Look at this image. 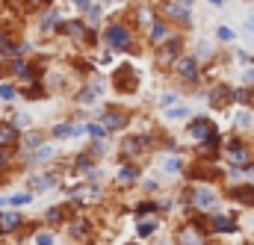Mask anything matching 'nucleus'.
<instances>
[{
  "instance_id": "obj_1",
  "label": "nucleus",
  "mask_w": 254,
  "mask_h": 245,
  "mask_svg": "<svg viewBox=\"0 0 254 245\" xmlns=\"http://www.w3.org/2000/svg\"><path fill=\"white\" fill-rule=\"evenodd\" d=\"M112 86H115V92H124V95H130V92H136L139 89V71L133 68V65H118L115 68V74H112Z\"/></svg>"
},
{
  "instance_id": "obj_2",
  "label": "nucleus",
  "mask_w": 254,
  "mask_h": 245,
  "mask_svg": "<svg viewBox=\"0 0 254 245\" xmlns=\"http://www.w3.org/2000/svg\"><path fill=\"white\" fill-rule=\"evenodd\" d=\"M104 38H107V44L112 50H130V30L124 24H109L107 33H104Z\"/></svg>"
},
{
  "instance_id": "obj_3",
  "label": "nucleus",
  "mask_w": 254,
  "mask_h": 245,
  "mask_svg": "<svg viewBox=\"0 0 254 245\" xmlns=\"http://www.w3.org/2000/svg\"><path fill=\"white\" fill-rule=\"evenodd\" d=\"M59 30H62L65 35H71L74 41H92V44H95V33H89L80 21H62Z\"/></svg>"
},
{
  "instance_id": "obj_4",
  "label": "nucleus",
  "mask_w": 254,
  "mask_h": 245,
  "mask_svg": "<svg viewBox=\"0 0 254 245\" xmlns=\"http://www.w3.org/2000/svg\"><path fill=\"white\" fill-rule=\"evenodd\" d=\"M178 53H181V38L166 41V44L157 50V65H160V68H163V65H172V62L178 59Z\"/></svg>"
},
{
  "instance_id": "obj_5",
  "label": "nucleus",
  "mask_w": 254,
  "mask_h": 245,
  "mask_svg": "<svg viewBox=\"0 0 254 245\" xmlns=\"http://www.w3.org/2000/svg\"><path fill=\"white\" fill-rule=\"evenodd\" d=\"M189 136L198 139V142H201V139H213V136H216V127H213L210 118H195V121L189 124Z\"/></svg>"
},
{
  "instance_id": "obj_6",
  "label": "nucleus",
  "mask_w": 254,
  "mask_h": 245,
  "mask_svg": "<svg viewBox=\"0 0 254 245\" xmlns=\"http://www.w3.org/2000/svg\"><path fill=\"white\" fill-rule=\"evenodd\" d=\"M127 121H130L127 109H109V112L104 115V127H107V130H121V127H127Z\"/></svg>"
},
{
  "instance_id": "obj_7",
  "label": "nucleus",
  "mask_w": 254,
  "mask_h": 245,
  "mask_svg": "<svg viewBox=\"0 0 254 245\" xmlns=\"http://www.w3.org/2000/svg\"><path fill=\"white\" fill-rule=\"evenodd\" d=\"M192 204H195L198 210H210V207L216 204V195H213L210 189H204V186H198V189L192 192Z\"/></svg>"
},
{
  "instance_id": "obj_8",
  "label": "nucleus",
  "mask_w": 254,
  "mask_h": 245,
  "mask_svg": "<svg viewBox=\"0 0 254 245\" xmlns=\"http://www.w3.org/2000/svg\"><path fill=\"white\" fill-rule=\"evenodd\" d=\"M163 12H166L169 18H175V21H189V6H183V3H178V0H169V3L163 6Z\"/></svg>"
},
{
  "instance_id": "obj_9",
  "label": "nucleus",
  "mask_w": 254,
  "mask_h": 245,
  "mask_svg": "<svg viewBox=\"0 0 254 245\" xmlns=\"http://www.w3.org/2000/svg\"><path fill=\"white\" fill-rule=\"evenodd\" d=\"M175 68H178V74L183 80H198V62L195 59H178Z\"/></svg>"
},
{
  "instance_id": "obj_10",
  "label": "nucleus",
  "mask_w": 254,
  "mask_h": 245,
  "mask_svg": "<svg viewBox=\"0 0 254 245\" xmlns=\"http://www.w3.org/2000/svg\"><path fill=\"white\" fill-rule=\"evenodd\" d=\"M24 225L21 213H0V234H12Z\"/></svg>"
},
{
  "instance_id": "obj_11",
  "label": "nucleus",
  "mask_w": 254,
  "mask_h": 245,
  "mask_svg": "<svg viewBox=\"0 0 254 245\" xmlns=\"http://www.w3.org/2000/svg\"><path fill=\"white\" fill-rule=\"evenodd\" d=\"M228 160H231L234 166H246L249 151L243 148V142H240V139H234V142H231V148H228Z\"/></svg>"
},
{
  "instance_id": "obj_12",
  "label": "nucleus",
  "mask_w": 254,
  "mask_h": 245,
  "mask_svg": "<svg viewBox=\"0 0 254 245\" xmlns=\"http://www.w3.org/2000/svg\"><path fill=\"white\" fill-rule=\"evenodd\" d=\"M237 98V92H231L228 86H219V89H213V95H210V104L213 106H225L228 101H234Z\"/></svg>"
},
{
  "instance_id": "obj_13",
  "label": "nucleus",
  "mask_w": 254,
  "mask_h": 245,
  "mask_svg": "<svg viewBox=\"0 0 254 245\" xmlns=\"http://www.w3.org/2000/svg\"><path fill=\"white\" fill-rule=\"evenodd\" d=\"M178 245H204V240L198 237L195 228H183V231L178 234Z\"/></svg>"
},
{
  "instance_id": "obj_14",
  "label": "nucleus",
  "mask_w": 254,
  "mask_h": 245,
  "mask_svg": "<svg viewBox=\"0 0 254 245\" xmlns=\"http://www.w3.org/2000/svg\"><path fill=\"white\" fill-rule=\"evenodd\" d=\"M15 142H18V130H15V124H0V148L15 145Z\"/></svg>"
},
{
  "instance_id": "obj_15",
  "label": "nucleus",
  "mask_w": 254,
  "mask_h": 245,
  "mask_svg": "<svg viewBox=\"0 0 254 245\" xmlns=\"http://www.w3.org/2000/svg\"><path fill=\"white\" fill-rule=\"evenodd\" d=\"M219 234H231V231H237V225H234V219H228V216H216L213 222H210Z\"/></svg>"
},
{
  "instance_id": "obj_16",
  "label": "nucleus",
  "mask_w": 254,
  "mask_h": 245,
  "mask_svg": "<svg viewBox=\"0 0 254 245\" xmlns=\"http://www.w3.org/2000/svg\"><path fill=\"white\" fill-rule=\"evenodd\" d=\"M68 231H71L74 240H86V234H89V222H86V219H77V222L68 225Z\"/></svg>"
},
{
  "instance_id": "obj_17",
  "label": "nucleus",
  "mask_w": 254,
  "mask_h": 245,
  "mask_svg": "<svg viewBox=\"0 0 254 245\" xmlns=\"http://www.w3.org/2000/svg\"><path fill=\"white\" fill-rule=\"evenodd\" d=\"M80 130L74 127V124H56L53 130H50V136H56V139H68V136H77Z\"/></svg>"
},
{
  "instance_id": "obj_18",
  "label": "nucleus",
  "mask_w": 254,
  "mask_h": 245,
  "mask_svg": "<svg viewBox=\"0 0 254 245\" xmlns=\"http://www.w3.org/2000/svg\"><path fill=\"white\" fill-rule=\"evenodd\" d=\"M231 195H234L237 201H243V204H254V189L252 186H237Z\"/></svg>"
},
{
  "instance_id": "obj_19",
  "label": "nucleus",
  "mask_w": 254,
  "mask_h": 245,
  "mask_svg": "<svg viewBox=\"0 0 254 245\" xmlns=\"http://www.w3.org/2000/svg\"><path fill=\"white\" fill-rule=\"evenodd\" d=\"M154 231H157V222H154V219H142V222H139V228H136V234H139V237H151Z\"/></svg>"
},
{
  "instance_id": "obj_20",
  "label": "nucleus",
  "mask_w": 254,
  "mask_h": 245,
  "mask_svg": "<svg viewBox=\"0 0 254 245\" xmlns=\"http://www.w3.org/2000/svg\"><path fill=\"white\" fill-rule=\"evenodd\" d=\"M86 133H89V136H92L95 142L107 139V127H104V124H89V127H86Z\"/></svg>"
},
{
  "instance_id": "obj_21",
  "label": "nucleus",
  "mask_w": 254,
  "mask_h": 245,
  "mask_svg": "<svg viewBox=\"0 0 254 245\" xmlns=\"http://www.w3.org/2000/svg\"><path fill=\"white\" fill-rule=\"evenodd\" d=\"M163 169H166V172H172V175H178V172L183 169V160H181V157H166Z\"/></svg>"
},
{
  "instance_id": "obj_22",
  "label": "nucleus",
  "mask_w": 254,
  "mask_h": 245,
  "mask_svg": "<svg viewBox=\"0 0 254 245\" xmlns=\"http://www.w3.org/2000/svg\"><path fill=\"white\" fill-rule=\"evenodd\" d=\"M50 186H53V177H50V175H44V177H33V189H36V192L50 189Z\"/></svg>"
},
{
  "instance_id": "obj_23",
  "label": "nucleus",
  "mask_w": 254,
  "mask_h": 245,
  "mask_svg": "<svg viewBox=\"0 0 254 245\" xmlns=\"http://www.w3.org/2000/svg\"><path fill=\"white\" fill-rule=\"evenodd\" d=\"M53 27H59V24H56V12H47V15L41 18V30H44V33H50Z\"/></svg>"
},
{
  "instance_id": "obj_24",
  "label": "nucleus",
  "mask_w": 254,
  "mask_h": 245,
  "mask_svg": "<svg viewBox=\"0 0 254 245\" xmlns=\"http://www.w3.org/2000/svg\"><path fill=\"white\" fill-rule=\"evenodd\" d=\"M186 112H189L186 106H172V109L166 112V118H172V121H178V118H186Z\"/></svg>"
},
{
  "instance_id": "obj_25",
  "label": "nucleus",
  "mask_w": 254,
  "mask_h": 245,
  "mask_svg": "<svg viewBox=\"0 0 254 245\" xmlns=\"http://www.w3.org/2000/svg\"><path fill=\"white\" fill-rule=\"evenodd\" d=\"M98 92H101V89H92V86H89V89L80 92V101H83V104H92V101L98 98Z\"/></svg>"
},
{
  "instance_id": "obj_26",
  "label": "nucleus",
  "mask_w": 254,
  "mask_h": 245,
  "mask_svg": "<svg viewBox=\"0 0 254 245\" xmlns=\"http://www.w3.org/2000/svg\"><path fill=\"white\" fill-rule=\"evenodd\" d=\"M92 163H95V160H92V154H80V157H77V169H83V172H89V169H92Z\"/></svg>"
},
{
  "instance_id": "obj_27",
  "label": "nucleus",
  "mask_w": 254,
  "mask_h": 245,
  "mask_svg": "<svg viewBox=\"0 0 254 245\" xmlns=\"http://www.w3.org/2000/svg\"><path fill=\"white\" fill-rule=\"evenodd\" d=\"M62 213H65L62 207H50V210L44 213V222H59V219H62Z\"/></svg>"
},
{
  "instance_id": "obj_28",
  "label": "nucleus",
  "mask_w": 254,
  "mask_h": 245,
  "mask_svg": "<svg viewBox=\"0 0 254 245\" xmlns=\"http://www.w3.org/2000/svg\"><path fill=\"white\" fill-rule=\"evenodd\" d=\"M118 180L127 186L130 180H136V172H133V169H121V172H118Z\"/></svg>"
},
{
  "instance_id": "obj_29",
  "label": "nucleus",
  "mask_w": 254,
  "mask_h": 245,
  "mask_svg": "<svg viewBox=\"0 0 254 245\" xmlns=\"http://www.w3.org/2000/svg\"><path fill=\"white\" fill-rule=\"evenodd\" d=\"M9 204H12V207H21V204H30V192H21V195H12V198H9Z\"/></svg>"
},
{
  "instance_id": "obj_30",
  "label": "nucleus",
  "mask_w": 254,
  "mask_h": 245,
  "mask_svg": "<svg viewBox=\"0 0 254 245\" xmlns=\"http://www.w3.org/2000/svg\"><path fill=\"white\" fill-rule=\"evenodd\" d=\"M163 35H166V27H163V24H154V27H151V38L160 44V38H163Z\"/></svg>"
},
{
  "instance_id": "obj_31",
  "label": "nucleus",
  "mask_w": 254,
  "mask_h": 245,
  "mask_svg": "<svg viewBox=\"0 0 254 245\" xmlns=\"http://www.w3.org/2000/svg\"><path fill=\"white\" fill-rule=\"evenodd\" d=\"M0 98H3V101H12V98H15V89H12L9 83H3V86H0Z\"/></svg>"
},
{
  "instance_id": "obj_32",
  "label": "nucleus",
  "mask_w": 254,
  "mask_h": 245,
  "mask_svg": "<svg viewBox=\"0 0 254 245\" xmlns=\"http://www.w3.org/2000/svg\"><path fill=\"white\" fill-rule=\"evenodd\" d=\"M237 124H240V127H252L254 118L249 115V112H240V115H237Z\"/></svg>"
},
{
  "instance_id": "obj_33",
  "label": "nucleus",
  "mask_w": 254,
  "mask_h": 245,
  "mask_svg": "<svg viewBox=\"0 0 254 245\" xmlns=\"http://www.w3.org/2000/svg\"><path fill=\"white\" fill-rule=\"evenodd\" d=\"M47 157H53V148H38V151H36V160H38V163L47 160Z\"/></svg>"
},
{
  "instance_id": "obj_34",
  "label": "nucleus",
  "mask_w": 254,
  "mask_h": 245,
  "mask_svg": "<svg viewBox=\"0 0 254 245\" xmlns=\"http://www.w3.org/2000/svg\"><path fill=\"white\" fill-rule=\"evenodd\" d=\"M151 210H154V204H148V201L136 204V216H145V213H151Z\"/></svg>"
},
{
  "instance_id": "obj_35",
  "label": "nucleus",
  "mask_w": 254,
  "mask_h": 245,
  "mask_svg": "<svg viewBox=\"0 0 254 245\" xmlns=\"http://www.w3.org/2000/svg\"><path fill=\"white\" fill-rule=\"evenodd\" d=\"M98 15H101V9H98V6H92V9L86 12V18H89V24H95V21H98Z\"/></svg>"
},
{
  "instance_id": "obj_36",
  "label": "nucleus",
  "mask_w": 254,
  "mask_h": 245,
  "mask_svg": "<svg viewBox=\"0 0 254 245\" xmlns=\"http://www.w3.org/2000/svg\"><path fill=\"white\" fill-rule=\"evenodd\" d=\"M219 38H222V41H231V38H234V33H231L228 27H219Z\"/></svg>"
},
{
  "instance_id": "obj_37",
  "label": "nucleus",
  "mask_w": 254,
  "mask_h": 245,
  "mask_svg": "<svg viewBox=\"0 0 254 245\" xmlns=\"http://www.w3.org/2000/svg\"><path fill=\"white\" fill-rule=\"evenodd\" d=\"M38 142H41V136H38V133H27V145H30V148H36Z\"/></svg>"
},
{
  "instance_id": "obj_38",
  "label": "nucleus",
  "mask_w": 254,
  "mask_h": 245,
  "mask_svg": "<svg viewBox=\"0 0 254 245\" xmlns=\"http://www.w3.org/2000/svg\"><path fill=\"white\" fill-rule=\"evenodd\" d=\"M36 245H53V240H50L47 234H38V240H36Z\"/></svg>"
},
{
  "instance_id": "obj_39",
  "label": "nucleus",
  "mask_w": 254,
  "mask_h": 245,
  "mask_svg": "<svg viewBox=\"0 0 254 245\" xmlns=\"http://www.w3.org/2000/svg\"><path fill=\"white\" fill-rule=\"evenodd\" d=\"M74 3H77L80 9H92V0H74Z\"/></svg>"
},
{
  "instance_id": "obj_40",
  "label": "nucleus",
  "mask_w": 254,
  "mask_h": 245,
  "mask_svg": "<svg viewBox=\"0 0 254 245\" xmlns=\"http://www.w3.org/2000/svg\"><path fill=\"white\" fill-rule=\"evenodd\" d=\"M6 160H9V154H6V151L0 148V166H6Z\"/></svg>"
},
{
  "instance_id": "obj_41",
  "label": "nucleus",
  "mask_w": 254,
  "mask_h": 245,
  "mask_svg": "<svg viewBox=\"0 0 254 245\" xmlns=\"http://www.w3.org/2000/svg\"><path fill=\"white\" fill-rule=\"evenodd\" d=\"M246 80H254V68H249V71H246Z\"/></svg>"
},
{
  "instance_id": "obj_42",
  "label": "nucleus",
  "mask_w": 254,
  "mask_h": 245,
  "mask_svg": "<svg viewBox=\"0 0 254 245\" xmlns=\"http://www.w3.org/2000/svg\"><path fill=\"white\" fill-rule=\"evenodd\" d=\"M246 175H249V180H254V166H249V172H246Z\"/></svg>"
},
{
  "instance_id": "obj_43",
  "label": "nucleus",
  "mask_w": 254,
  "mask_h": 245,
  "mask_svg": "<svg viewBox=\"0 0 254 245\" xmlns=\"http://www.w3.org/2000/svg\"><path fill=\"white\" fill-rule=\"evenodd\" d=\"M246 27H249V30H254V18H249V21H246Z\"/></svg>"
},
{
  "instance_id": "obj_44",
  "label": "nucleus",
  "mask_w": 254,
  "mask_h": 245,
  "mask_svg": "<svg viewBox=\"0 0 254 245\" xmlns=\"http://www.w3.org/2000/svg\"><path fill=\"white\" fill-rule=\"evenodd\" d=\"M210 3H222V0H210Z\"/></svg>"
}]
</instances>
